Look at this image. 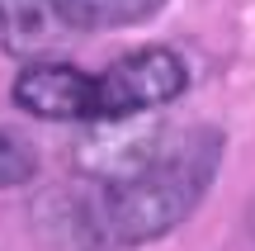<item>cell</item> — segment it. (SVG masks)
I'll return each mask as SVG.
<instances>
[{"mask_svg":"<svg viewBox=\"0 0 255 251\" xmlns=\"http://www.w3.org/2000/svg\"><path fill=\"white\" fill-rule=\"evenodd\" d=\"M76 33L85 28L71 0H0V47L19 62H57Z\"/></svg>","mask_w":255,"mask_h":251,"instance_id":"obj_4","label":"cell"},{"mask_svg":"<svg viewBox=\"0 0 255 251\" xmlns=\"http://www.w3.org/2000/svg\"><path fill=\"white\" fill-rule=\"evenodd\" d=\"M222 166V138L213 128L151 133L100 166V190L85 199V228L95 247H142L175 233L203 204Z\"/></svg>","mask_w":255,"mask_h":251,"instance_id":"obj_1","label":"cell"},{"mask_svg":"<svg viewBox=\"0 0 255 251\" xmlns=\"http://www.w3.org/2000/svg\"><path fill=\"white\" fill-rule=\"evenodd\" d=\"M251 233H255V209H251Z\"/></svg>","mask_w":255,"mask_h":251,"instance_id":"obj_7","label":"cell"},{"mask_svg":"<svg viewBox=\"0 0 255 251\" xmlns=\"http://www.w3.org/2000/svg\"><path fill=\"white\" fill-rule=\"evenodd\" d=\"M161 5L165 0H71L81 28H128V24L151 19Z\"/></svg>","mask_w":255,"mask_h":251,"instance_id":"obj_5","label":"cell"},{"mask_svg":"<svg viewBox=\"0 0 255 251\" xmlns=\"http://www.w3.org/2000/svg\"><path fill=\"white\" fill-rule=\"evenodd\" d=\"M189 85V66L175 47H142L95 76V123H128L146 109L180 100Z\"/></svg>","mask_w":255,"mask_h":251,"instance_id":"obj_2","label":"cell"},{"mask_svg":"<svg viewBox=\"0 0 255 251\" xmlns=\"http://www.w3.org/2000/svg\"><path fill=\"white\" fill-rule=\"evenodd\" d=\"M38 176V152L19 133L0 128V190H19Z\"/></svg>","mask_w":255,"mask_h":251,"instance_id":"obj_6","label":"cell"},{"mask_svg":"<svg viewBox=\"0 0 255 251\" xmlns=\"http://www.w3.org/2000/svg\"><path fill=\"white\" fill-rule=\"evenodd\" d=\"M14 109L47 123H95V76L71 62H28L9 85Z\"/></svg>","mask_w":255,"mask_h":251,"instance_id":"obj_3","label":"cell"}]
</instances>
